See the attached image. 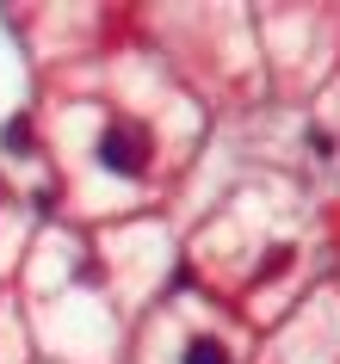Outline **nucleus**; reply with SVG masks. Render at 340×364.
Returning a JSON list of instances; mask_svg holds the SVG:
<instances>
[{
  "label": "nucleus",
  "mask_w": 340,
  "mask_h": 364,
  "mask_svg": "<svg viewBox=\"0 0 340 364\" xmlns=\"http://www.w3.org/2000/svg\"><path fill=\"white\" fill-rule=\"evenodd\" d=\"M99 161L112 173H124V179H143V173H149V136H143V124H105Z\"/></svg>",
  "instance_id": "nucleus-1"
},
{
  "label": "nucleus",
  "mask_w": 340,
  "mask_h": 364,
  "mask_svg": "<svg viewBox=\"0 0 340 364\" xmlns=\"http://www.w3.org/2000/svg\"><path fill=\"white\" fill-rule=\"evenodd\" d=\"M180 364H229V352L217 340H205V333H198V340H186V352H180Z\"/></svg>",
  "instance_id": "nucleus-2"
},
{
  "label": "nucleus",
  "mask_w": 340,
  "mask_h": 364,
  "mask_svg": "<svg viewBox=\"0 0 340 364\" xmlns=\"http://www.w3.org/2000/svg\"><path fill=\"white\" fill-rule=\"evenodd\" d=\"M0 142H6V149H13V154H31V124H25V117H13Z\"/></svg>",
  "instance_id": "nucleus-3"
},
{
  "label": "nucleus",
  "mask_w": 340,
  "mask_h": 364,
  "mask_svg": "<svg viewBox=\"0 0 340 364\" xmlns=\"http://www.w3.org/2000/svg\"><path fill=\"white\" fill-rule=\"evenodd\" d=\"M284 266H291V247H272V253L260 259V278H279Z\"/></svg>",
  "instance_id": "nucleus-4"
}]
</instances>
